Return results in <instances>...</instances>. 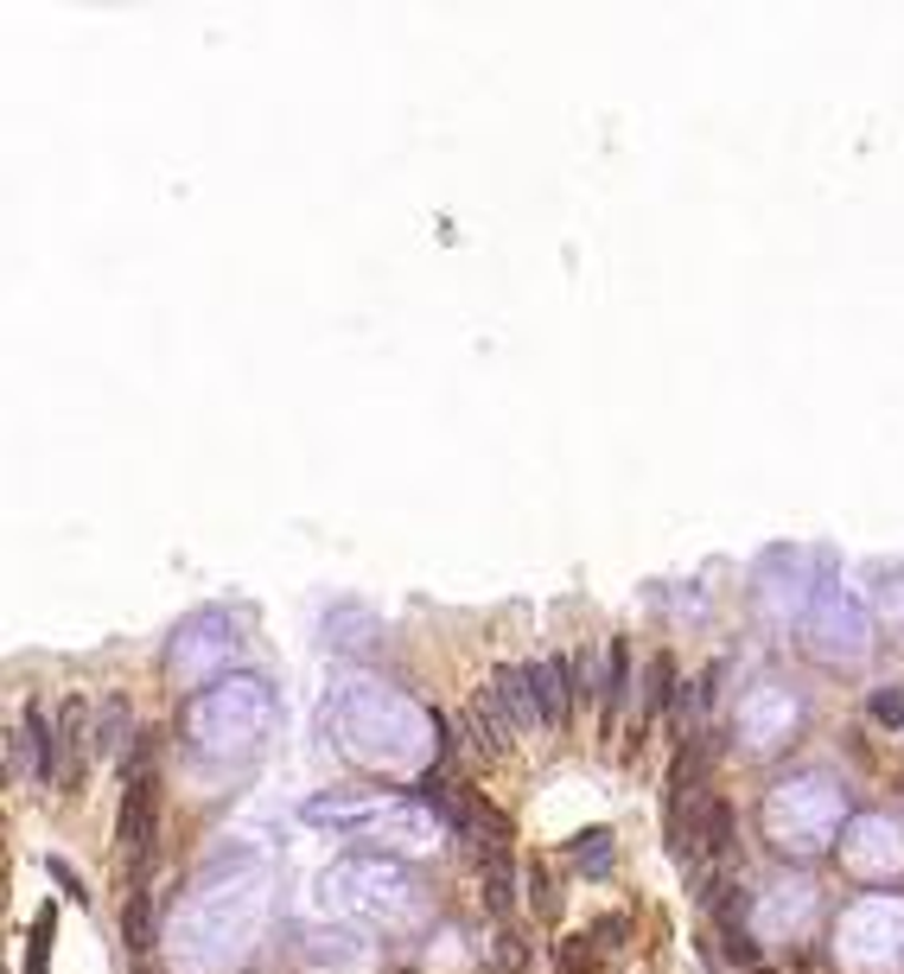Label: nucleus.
I'll use <instances>...</instances> for the list:
<instances>
[{"label":"nucleus","instance_id":"nucleus-1","mask_svg":"<svg viewBox=\"0 0 904 974\" xmlns=\"http://www.w3.org/2000/svg\"><path fill=\"white\" fill-rule=\"evenodd\" d=\"M122 860H128L134 885H147V867H154V847H159V770H154V745L141 739L134 745V765H128V790H122Z\"/></svg>","mask_w":904,"mask_h":974},{"label":"nucleus","instance_id":"nucleus-2","mask_svg":"<svg viewBox=\"0 0 904 974\" xmlns=\"http://www.w3.org/2000/svg\"><path fill=\"white\" fill-rule=\"evenodd\" d=\"M491 694L503 701V714H510V726H517V733H536V726H542V707H536V688H529V669H522V663L497 669Z\"/></svg>","mask_w":904,"mask_h":974},{"label":"nucleus","instance_id":"nucleus-3","mask_svg":"<svg viewBox=\"0 0 904 974\" xmlns=\"http://www.w3.org/2000/svg\"><path fill=\"white\" fill-rule=\"evenodd\" d=\"M466 726H471V739L485 745V752H510V745H517V726H510V714H503V701L491 694V682L471 694Z\"/></svg>","mask_w":904,"mask_h":974},{"label":"nucleus","instance_id":"nucleus-4","mask_svg":"<svg viewBox=\"0 0 904 974\" xmlns=\"http://www.w3.org/2000/svg\"><path fill=\"white\" fill-rule=\"evenodd\" d=\"M20 726H27V745H32V777H39V784H58V765H64V758H58L52 752V726H45V714H39V707H27V719H20Z\"/></svg>","mask_w":904,"mask_h":974},{"label":"nucleus","instance_id":"nucleus-5","mask_svg":"<svg viewBox=\"0 0 904 974\" xmlns=\"http://www.w3.org/2000/svg\"><path fill=\"white\" fill-rule=\"evenodd\" d=\"M122 943L128 949L154 943V892H147V885H128V904H122Z\"/></svg>","mask_w":904,"mask_h":974},{"label":"nucleus","instance_id":"nucleus-6","mask_svg":"<svg viewBox=\"0 0 904 974\" xmlns=\"http://www.w3.org/2000/svg\"><path fill=\"white\" fill-rule=\"evenodd\" d=\"M605 714H624V701H631V643H612V663H605Z\"/></svg>","mask_w":904,"mask_h":974},{"label":"nucleus","instance_id":"nucleus-7","mask_svg":"<svg viewBox=\"0 0 904 974\" xmlns=\"http://www.w3.org/2000/svg\"><path fill=\"white\" fill-rule=\"evenodd\" d=\"M573 860L593 872V879H605V872H612V835H605V828H586V835L573 841Z\"/></svg>","mask_w":904,"mask_h":974},{"label":"nucleus","instance_id":"nucleus-8","mask_svg":"<svg viewBox=\"0 0 904 974\" xmlns=\"http://www.w3.org/2000/svg\"><path fill=\"white\" fill-rule=\"evenodd\" d=\"M554 968H561V974H599L593 936H561V949H554Z\"/></svg>","mask_w":904,"mask_h":974},{"label":"nucleus","instance_id":"nucleus-9","mask_svg":"<svg viewBox=\"0 0 904 974\" xmlns=\"http://www.w3.org/2000/svg\"><path fill=\"white\" fill-rule=\"evenodd\" d=\"M27 974H52V911L32 918V936H27Z\"/></svg>","mask_w":904,"mask_h":974},{"label":"nucleus","instance_id":"nucleus-10","mask_svg":"<svg viewBox=\"0 0 904 974\" xmlns=\"http://www.w3.org/2000/svg\"><path fill=\"white\" fill-rule=\"evenodd\" d=\"M669 701H675V663H669V656H656V663H650V688H644V707H650V714H663Z\"/></svg>","mask_w":904,"mask_h":974},{"label":"nucleus","instance_id":"nucleus-11","mask_svg":"<svg viewBox=\"0 0 904 974\" xmlns=\"http://www.w3.org/2000/svg\"><path fill=\"white\" fill-rule=\"evenodd\" d=\"M624 930H631V911H612V918H599L586 936H593L599 955H619V949H624Z\"/></svg>","mask_w":904,"mask_h":974},{"label":"nucleus","instance_id":"nucleus-12","mask_svg":"<svg viewBox=\"0 0 904 974\" xmlns=\"http://www.w3.org/2000/svg\"><path fill=\"white\" fill-rule=\"evenodd\" d=\"M866 714L879 719V726H904V694H892V688H879L873 701H866Z\"/></svg>","mask_w":904,"mask_h":974},{"label":"nucleus","instance_id":"nucleus-13","mask_svg":"<svg viewBox=\"0 0 904 974\" xmlns=\"http://www.w3.org/2000/svg\"><path fill=\"white\" fill-rule=\"evenodd\" d=\"M45 872H52V879H58V892H64V898H77V904H83V898H90V892H83V879H77V872H71V860H58V853H52V860H45Z\"/></svg>","mask_w":904,"mask_h":974},{"label":"nucleus","instance_id":"nucleus-14","mask_svg":"<svg viewBox=\"0 0 904 974\" xmlns=\"http://www.w3.org/2000/svg\"><path fill=\"white\" fill-rule=\"evenodd\" d=\"M122 733H128V707L103 701V745H122Z\"/></svg>","mask_w":904,"mask_h":974},{"label":"nucleus","instance_id":"nucleus-15","mask_svg":"<svg viewBox=\"0 0 904 974\" xmlns=\"http://www.w3.org/2000/svg\"><path fill=\"white\" fill-rule=\"evenodd\" d=\"M529 885H536V904H542V918H554V904H561V898H554V885H548L542 867H529Z\"/></svg>","mask_w":904,"mask_h":974}]
</instances>
